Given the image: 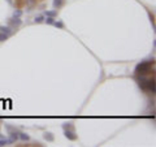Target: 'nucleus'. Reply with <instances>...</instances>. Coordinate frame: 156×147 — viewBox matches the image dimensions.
<instances>
[]
</instances>
